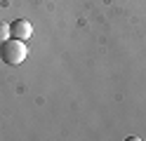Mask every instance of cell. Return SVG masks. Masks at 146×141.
<instances>
[{"label": "cell", "mask_w": 146, "mask_h": 141, "mask_svg": "<svg viewBox=\"0 0 146 141\" xmlns=\"http://www.w3.org/2000/svg\"><path fill=\"white\" fill-rule=\"evenodd\" d=\"M7 38H12V33H10V24L0 21V42H5Z\"/></svg>", "instance_id": "3957f363"}, {"label": "cell", "mask_w": 146, "mask_h": 141, "mask_svg": "<svg viewBox=\"0 0 146 141\" xmlns=\"http://www.w3.org/2000/svg\"><path fill=\"white\" fill-rule=\"evenodd\" d=\"M26 54H29V50H26L24 40H17V38H7L5 42H0V59H3L5 64L10 66H19Z\"/></svg>", "instance_id": "6da1fadb"}, {"label": "cell", "mask_w": 146, "mask_h": 141, "mask_svg": "<svg viewBox=\"0 0 146 141\" xmlns=\"http://www.w3.org/2000/svg\"><path fill=\"white\" fill-rule=\"evenodd\" d=\"M10 33L17 40H29L33 35V26H31V21H26V19H17V21L10 24Z\"/></svg>", "instance_id": "7a4b0ae2"}]
</instances>
